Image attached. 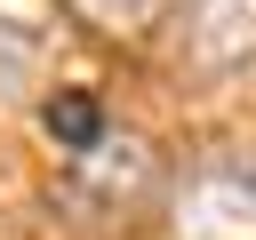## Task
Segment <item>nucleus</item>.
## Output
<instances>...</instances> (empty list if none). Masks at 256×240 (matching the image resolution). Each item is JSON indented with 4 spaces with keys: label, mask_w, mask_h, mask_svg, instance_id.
Segmentation results:
<instances>
[{
    "label": "nucleus",
    "mask_w": 256,
    "mask_h": 240,
    "mask_svg": "<svg viewBox=\"0 0 256 240\" xmlns=\"http://www.w3.org/2000/svg\"><path fill=\"white\" fill-rule=\"evenodd\" d=\"M168 240H256V152L216 144L168 192Z\"/></svg>",
    "instance_id": "nucleus-1"
},
{
    "label": "nucleus",
    "mask_w": 256,
    "mask_h": 240,
    "mask_svg": "<svg viewBox=\"0 0 256 240\" xmlns=\"http://www.w3.org/2000/svg\"><path fill=\"white\" fill-rule=\"evenodd\" d=\"M184 48L200 72H256V0H184Z\"/></svg>",
    "instance_id": "nucleus-2"
},
{
    "label": "nucleus",
    "mask_w": 256,
    "mask_h": 240,
    "mask_svg": "<svg viewBox=\"0 0 256 240\" xmlns=\"http://www.w3.org/2000/svg\"><path fill=\"white\" fill-rule=\"evenodd\" d=\"M40 120H48V136H56L64 152H96V144H104V104H96V88H56V96L40 104Z\"/></svg>",
    "instance_id": "nucleus-3"
},
{
    "label": "nucleus",
    "mask_w": 256,
    "mask_h": 240,
    "mask_svg": "<svg viewBox=\"0 0 256 240\" xmlns=\"http://www.w3.org/2000/svg\"><path fill=\"white\" fill-rule=\"evenodd\" d=\"M88 32H120V40H136V32H152L160 16H168V0H64Z\"/></svg>",
    "instance_id": "nucleus-4"
}]
</instances>
